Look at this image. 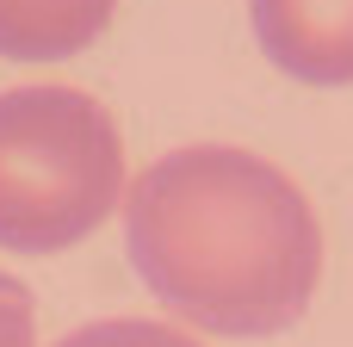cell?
Segmentation results:
<instances>
[{
    "mask_svg": "<svg viewBox=\"0 0 353 347\" xmlns=\"http://www.w3.org/2000/svg\"><path fill=\"white\" fill-rule=\"evenodd\" d=\"M124 248L143 286L211 335L292 329L323 273V230L298 180L230 143L155 155L124 192Z\"/></svg>",
    "mask_w": 353,
    "mask_h": 347,
    "instance_id": "6da1fadb",
    "label": "cell"
},
{
    "mask_svg": "<svg viewBox=\"0 0 353 347\" xmlns=\"http://www.w3.org/2000/svg\"><path fill=\"white\" fill-rule=\"evenodd\" d=\"M124 192L112 112L81 87L0 93V248L56 255L93 236Z\"/></svg>",
    "mask_w": 353,
    "mask_h": 347,
    "instance_id": "7a4b0ae2",
    "label": "cell"
},
{
    "mask_svg": "<svg viewBox=\"0 0 353 347\" xmlns=\"http://www.w3.org/2000/svg\"><path fill=\"white\" fill-rule=\"evenodd\" d=\"M267 62L310 87H353V0H248Z\"/></svg>",
    "mask_w": 353,
    "mask_h": 347,
    "instance_id": "3957f363",
    "label": "cell"
},
{
    "mask_svg": "<svg viewBox=\"0 0 353 347\" xmlns=\"http://www.w3.org/2000/svg\"><path fill=\"white\" fill-rule=\"evenodd\" d=\"M118 0H0V56L62 62L112 25Z\"/></svg>",
    "mask_w": 353,
    "mask_h": 347,
    "instance_id": "277c9868",
    "label": "cell"
},
{
    "mask_svg": "<svg viewBox=\"0 0 353 347\" xmlns=\"http://www.w3.org/2000/svg\"><path fill=\"white\" fill-rule=\"evenodd\" d=\"M56 347H199L192 335H180L174 323H149V317H99L68 329Z\"/></svg>",
    "mask_w": 353,
    "mask_h": 347,
    "instance_id": "5b68a950",
    "label": "cell"
},
{
    "mask_svg": "<svg viewBox=\"0 0 353 347\" xmlns=\"http://www.w3.org/2000/svg\"><path fill=\"white\" fill-rule=\"evenodd\" d=\"M37 341V310H31V292L0 273V347H31Z\"/></svg>",
    "mask_w": 353,
    "mask_h": 347,
    "instance_id": "8992f818",
    "label": "cell"
}]
</instances>
